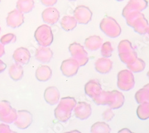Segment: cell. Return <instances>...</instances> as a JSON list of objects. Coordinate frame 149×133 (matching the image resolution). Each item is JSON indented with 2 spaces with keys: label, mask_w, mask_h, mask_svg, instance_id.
I'll use <instances>...</instances> for the list:
<instances>
[{
  "label": "cell",
  "mask_w": 149,
  "mask_h": 133,
  "mask_svg": "<svg viewBox=\"0 0 149 133\" xmlns=\"http://www.w3.org/2000/svg\"><path fill=\"white\" fill-rule=\"evenodd\" d=\"M9 125L5 124H0V133H9L12 132Z\"/></svg>",
  "instance_id": "obj_36"
},
{
  "label": "cell",
  "mask_w": 149,
  "mask_h": 133,
  "mask_svg": "<svg viewBox=\"0 0 149 133\" xmlns=\"http://www.w3.org/2000/svg\"><path fill=\"white\" fill-rule=\"evenodd\" d=\"M111 131L109 125L104 122H97L94 124L91 128V132L93 133H109Z\"/></svg>",
  "instance_id": "obj_30"
},
{
  "label": "cell",
  "mask_w": 149,
  "mask_h": 133,
  "mask_svg": "<svg viewBox=\"0 0 149 133\" xmlns=\"http://www.w3.org/2000/svg\"><path fill=\"white\" fill-rule=\"evenodd\" d=\"M113 51V48L110 42L107 41L104 43H103L101 47V53L103 57L106 58L111 57V55H112Z\"/></svg>",
  "instance_id": "obj_33"
},
{
  "label": "cell",
  "mask_w": 149,
  "mask_h": 133,
  "mask_svg": "<svg viewBox=\"0 0 149 133\" xmlns=\"http://www.w3.org/2000/svg\"><path fill=\"white\" fill-rule=\"evenodd\" d=\"M148 26V22L143 13H141L134 20L132 25V28H134V30L140 35L146 34Z\"/></svg>",
  "instance_id": "obj_18"
},
{
  "label": "cell",
  "mask_w": 149,
  "mask_h": 133,
  "mask_svg": "<svg viewBox=\"0 0 149 133\" xmlns=\"http://www.w3.org/2000/svg\"><path fill=\"white\" fill-rule=\"evenodd\" d=\"M33 116L26 110H20L17 112V118L14 122L15 125L20 130L28 128L32 123Z\"/></svg>",
  "instance_id": "obj_9"
},
{
  "label": "cell",
  "mask_w": 149,
  "mask_h": 133,
  "mask_svg": "<svg viewBox=\"0 0 149 133\" xmlns=\"http://www.w3.org/2000/svg\"><path fill=\"white\" fill-rule=\"evenodd\" d=\"M69 1H76V0H69Z\"/></svg>",
  "instance_id": "obj_44"
},
{
  "label": "cell",
  "mask_w": 149,
  "mask_h": 133,
  "mask_svg": "<svg viewBox=\"0 0 149 133\" xmlns=\"http://www.w3.org/2000/svg\"><path fill=\"white\" fill-rule=\"evenodd\" d=\"M113 63L109 58L102 57L98 58L95 63V69L98 73L106 74L109 73L112 68Z\"/></svg>",
  "instance_id": "obj_19"
},
{
  "label": "cell",
  "mask_w": 149,
  "mask_h": 133,
  "mask_svg": "<svg viewBox=\"0 0 149 133\" xmlns=\"http://www.w3.org/2000/svg\"><path fill=\"white\" fill-rule=\"evenodd\" d=\"M80 66L77 60L73 58L64 60L62 62L60 70L65 77H72L77 75Z\"/></svg>",
  "instance_id": "obj_8"
},
{
  "label": "cell",
  "mask_w": 149,
  "mask_h": 133,
  "mask_svg": "<svg viewBox=\"0 0 149 133\" xmlns=\"http://www.w3.org/2000/svg\"><path fill=\"white\" fill-rule=\"evenodd\" d=\"M147 33H148V36H149V26H148V29H147Z\"/></svg>",
  "instance_id": "obj_41"
},
{
  "label": "cell",
  "mask_w": 149,
  "mask_h": 133,
  "mask_svg": "<svg viewBox=\"0 0 149 133\" xmlns=\"http://www.w3.org/2000/svg\"><path fill=\"white\" fill-rule=\"evenodd\" d=\"M136 114L138 117L141 120H146L149 118V102H145L140 104L137 109Z\"/></svg>",
  "instance_id": "obj_29"
},
{
  "label": "cell",
  "mask_w": 149,
  "mask_h": 133,
  "mask_svg": "<svg viewBox=\"0 0 149 133\" xmlns=\"http://www.w3.org/2000/svg\"><path fill=\"white\" fill-rule=\"evenodd\" d=\"M119 132H131V131L127 128H124V129H122L120 131H119Z\"/></svg>",
  "instance_id": "obj_40"
},
{
  "label": "cell",
  "mask_w": 149,
  "mask_h": 133,
  "mask_svg": "<svg viewBox=\"0 0 149 133\" xmlns=\"http://www.w3.org/2000/svg\"><path fill=\"white\" fill-rule=\"evenodd\" d=\"M1 26H0V33H1Z\"/></svg>",
  "instance_id": "obj_45"
},
{
  "label": "cell",
  "mask_w": 149,
  "mask_h": 133,
  "mask_svg": "<svg viewBox=\"0 0 149 133\" xmlns=\"http://www.w3.org/2000/svg\"><path fill=\"white\" fill-rule=\"evenodd\" d=\"M74 113L77 118L85 120L91 116L92 109L90 104L84 102H79L77 103L74 108Z\"/></svg>",
  "instance_id": "obj_12"
},
{
  "label": "cell",
  "mask_w": 149,
  "mask_h": 133,
  "mask_svg": "<svg viewBox=\"0 0 149 133\" xmlns=\"http://www.w3.org/2000/svg\"><path fill=\"white\" fill-rule=\"evenodd\" d=\"M69 50L73 58L77 60L80 66H84L88 62V53L79 43L73 42L69 47Z\"/></svg>",
  "instance_id": "obj_6"
},
{
  "label": "cell",
  "mask_w": 149,
  "mask_h": 133,
  "mask_svg": "<svg viewBox=\"0 0 149 133\" xmlns=\"http://www.w3.org/2000/svg\"><path fill=\"white\" fill-rule=\"evenodd\" d=\"M23 72V68L22 65L17 63L12 65L8 70V74L10 78L15 81H19L22 78Z\"/></svg>",
  "instance_id": "obj_23"
},
{
  "label": "cell",
  "mask_w": 149,
  "mask_h": 133,
  "mask_svg": "<svg viewBox=\"0 0 149 133\" xmlns=\"http://www.w3.org/2000/svg\"><path fill=\"white\" fill-rule=\"evenodd\" d=\"M17 118V111L7 100L0 102V120L7 124L13 123Z\"/></svg>",
  "instance_id": "obj_5"
},
{
  "label": "cell",
  "mask_w": 149,
  "mask_h": 133,
  "mask_svg": "<svg viewBox=\"0 0 149 133\" xmlns=\"http://www.w3.org/2000/svg\"><path fill=\"white\" fill-rule=\"evenodd\" d=\"M116 1H122L123 0H116Z\"/></svg>",
  "instance_id": "obj_43"
},
{
  "label": "cell",
  "mask_w": 149,
  "mask_h": 133,
  "mask_svg": "<svg viewBox=\"0 0 149 133\" xmlns=\"http://www.w3.org/2000/svg\"><path fill=\"white\" fill-rule=\"evenodd\" d=\"M58 0H41V3L47 7H51L54 6Z\"/></svg>",
  "instance_id": "obj_37"
},
{
  "label": "cell",
  "mask_w": 149,
  "mask_h": 133,
  "mask_svg": "<svg viewBox=\"0 0 149 133\" xmlns=\"http://www.w3.org/2000/svg\"><path fill=\"white\" fill-rule=\"evenodd\" d=\"M118 48L119 53H127L134 50L132 46L131 42L127 40L121 41L118 45Z\"/></svg>",
  "instance_id": "obj_32"
},
{
  "label": "cell",
  "mask_w": 149,
  "mask_h": 133,
  "mask_svg": "<svg viewBox=\"0 0 149 133\" xmlns=\"http://www.w3.org/2000/svg\"><path fill=\"white\" fill-rule=\"evenodd\" d=\"M60 94L58 90L54 86L47 88L44 93V97L45 102L50 105H55L59 102Z\"/></svg>",
  "instance_id": "obj_16"
},
{
  "label": "cell",
  "mask_w": 149,
  "mask_h": 133,
  "mask_svg": "<svg viewBox=\"0 0 149 133\" xmlns=\"http://www.w3.org/2000/svg\"><path fill=\"white\" fill-rule=\"evenodd\" d=\"M128 68L134 73H139L144 70L146 67L144 61L140 58H136L132 62L127 64Z\"/></svg>",
  "instance_id": "obj_28"
},
{
  "label": "cell",
  "mask_w": 149,
  "mask_h": 133,
  "mask_svg": "<svg viewBox=\"0 0 149 133\" xmlns=\"http://www.w3.org/2000/svg\"><path fill=\"white\" fill-rule=\"evenodd\" d=\"M97 105H109L111 101V91H102L100 94L93 98Z\"/></svg>",
  "instance_id": "obj_26"
},
{
  "label": "cell",
  "mask_w": 149,
  "mask_h": 133,
  "mask_svg": "<svg viewBox=\"0 0 149 133\" xmlns=\"http://www.w3.org/2000/svg\"><path fill=\"white\" fill-rule=\"evenodd\" d=\"M16 41V35L13 33H8L4 35L1 38L0 40V42L3 45H7L11 43L15 42Z\"/></svg>",
  "instance_id": "obj_34"
},
{
  "label": "cell",
  "mask_w": 149,
  "mask_h": 133,
  "mask_svg": "<svg viewBox=\"0 0 149 133\" xmlns=\"http://www.w3.org/2000/svg\"><path fill=\"white\" fill-rule=\"evenodd\" d=\"M124 102H125V97L122 93L117 90L111 91V101L109 105L111 109H118L123 106Z\"/></svg>",
  "instance_id": "obj_20"
},
{
  "label": "cell",
  "mask_w": 149,
  "mask_h": 133,
  "mask_svg": "<svg viewBox=\"0 0 149 133\" xmlns=\"http://www.w3.org/2000/svg\"><path fill=\"white\" fill-rule=\"evenodd\" d=\"M147 77H148V79H149V70L148 71V72H147Z\"/></svg>",
  "instance_id": "obj_42"
},
{
  "label": "cell",
  "mask_w": 149,
  "mask_h": 133,
  "mask_svg": "<svg viewBox=\"0 0 149 133\" xmlns=\"http://www.w3.org/2000/svg\"><path fill=\"white\" fill-rule=\"evenodd\" d=\"M118 87L124 91L132 89L135 85L134 76L130 70H122L118 74Z\"/></svg>",
  "instance_id": "obj_4"
},
{
  "label": "cell",
  "mask_w": 149,
  "mask_h": 133,
  "mask_svg": "<svg viewBox=\"0 0 149 133\" xmlns=\"http://www.w3.org/2000/svg\"><path fill=\"white\" fill-rule=\"evenodd\" d=\"M61 26L66 31L73 30L77 26L78 22L74 16H65L61 20Z\"/></svg>",
  "instance_id": "obj_24"
},
{
  "label": "cell",
  "mask_w": 149,
  "mask_h": 133,
  "mask_svg": "<svg viewBox=\"0 0 149 133\" xmlns=\"http://www.w3.org/2000/svg\"><path fill=\"white\" fill-rule=\"evenodd\" d=\"M73 15L78 23L86 25L91 20L93 13L89 7L81 5L75 8L73 11Z\"/></svg>",
  "instance_id": "obj_7"
},
{
  "label": "cell",
  "mask_w": 149,
  "mask_h": 133,
  "mask_svg": "<svg viewBox=\"0 0 149 133\" xmlns=\"http://www.w3.org/2000/svg\"><path fill=\"white\" fill-rule=\"evenodd\" d=\"M24 15L17 9L10 11L6 18V23L8 26L16 28L20 26L24 23Z\"/></svg>",
  "instance_id": "obj_11"
},
{
  "label": "cell",
  "mask_w": 149,
  "mask_h": 133,
  "mask_svg": "<svg viewBox=\"0 0 149 133\" xmlns=\"http://www.w3.org/2000/svg\"><path fill=\"white\" fill-rule=\"evenodd\" d=\"M77 104L73 97H66L62 98L54 110L56 118L60 122H66L71 117L72 111Z\"/></svg>",
  "instance_id": "obj_1"
},
{
  "label": "cell",
  "mask_w": 149,
  "mask_h": 133,
  "mask_svg": "<svg viewBox=\"0 0 149 133\" xmlns=\"http://www.w3.org/2000/svg\"><path fill=\"white\" fill-rule=\"evenodd\" d=\"M85 46L91 51H95L100 48L103 44V39L98 35H92L85 41Z\"/></svg>",
  "instance_id": "obj_22"
},
{
  "label": "cell",
  "mask_w": 149,
  "mask_h": 133,
  "mask_svg": "<svg viewBox=\"0 0 149 133\" xmlns=\"http://www.w3.org/2000/svg\"><path fill=\"white\" fill-rule=\"evenodd\" d=\"M102 91L101 85L97 80H90L85 86V94L92 99L98 95Z\"/></svg>",
  "instance_id": "obj_17"
},
{
  "label": "cell",
  "mask_w": 149,
  "mask_h": 133,
  "mask_svg": "<svg viewBox=\"0 0 149 133\" xmlns=\"http://www.w3.org/2000/svg\"><path fill=\"white\" fill-rule=\"evenodd\" d=\"M31 53L29 50L24 47H19L14 52L13 58L15 62L20 65H26L31 59Z\"/></svg>",
  "instance_id": "obj_13"
},
{
  "label": "cell",
  "mask_w": 149,
  "mask_h": 133,
  "mask_svg": "<svg viewBox=\"0 0 149 133\" xmlns=\"http://www.w3.org/2000/svg\"><path fill=\"white\" fill-rule=\"evenodd\" d=\"M5 54V49L4 45L0 42V57H1Z\"/></svg>",
  "instance_id": "obj_39"
},
{
  "label": "cell",
  "mask_w": 149,
  "mask_h": 133,
  "mask_svg": "<svg viewBox=\"0 0 149 133\" xmlns=\"http://www.w3.org/2000/svg\"><path fill=\"white\" fill-rule=\"evenodd\" d=\"M35 58L41 63H47L51 61L53 56L52 50L48 47L41 46L35 52Z\"/></svg>",
  "instance_id": "obj_15"
},
{
  "label": "cell",
  "mask_w": 149,
  "mask_h": 133,
  "mask_svg": "<svg viewBox=\"0 0 149 133\" xmlns=\"http://www.w3.org/2000/svg\"><path fill=\"white\" fill-rule=\"evenodd\" d=\"M34 0H18L16 3L17 9L22 13H28L34 8Z\"/></svg>",
  "instance_id": "obj_25"
},
{
  "label": "cell",
  "mask_w": 149,
  "mask_h": 133,
  "mask_svg": "<svg viewBox=\"0 0 149 133\" xmlns=\"http://www.w3.org/2000/svg\"><path fill=\"white\" fill-rule=\"evenodd\" d=\"M0 2H1V0H0Z\"/></svg>",
  "instance_id": "obj_46"
},
{
  "label": "cell",
  "mask_w": 149,
  "mask_h": 133,
  "mask_svg": "<svg viewBox=\"0 0 149 133\" xmlns=\"http://www.w3.org/2000/svg\"><path fill=\"white\" fill-rule=\"evenodd\" d=\"M34 37L41 46H49L53 41V33L52 28L47 25H41L36 29Z\"/></svg>",
  "instance_id": "obj_3"
},
{
  "label": "cell",
  "mask_w": 149,
  "mask_h": 133,
  "mask_svg": "<svg viewBox=\"0 0 149 133\" xmlns=\"http://www.w3.org/2000/svg\"><path fill=\"white\" fill-rule=\"evenodd\" d=\"M135 99L139 104L149 102V84H146L135 93Z\"/></svg>",
  "instance_id": "obj_27"
},
{
  "label": "cell",
  "mask_w": 149,
  "mask_h": 133,
  "mask_svg": "<svg viewBox=\"0 0 149 133\" xmlns=\"http://www.w3.org/2000/svg\"><path fill=\"white\" fill-rule=\"evenodd\" d=\"M148 6L147 0H130L123 8L122 16L126 17L130 13L132 12H141L145 10Z\"/></svg>",
  "instance_id": "obj_10"
},
{
  "label": "cell",
  "mask_w": 149,
  "mask_h": 133,
  "mask_svg": "<svg viewBox=\"0 0 149 133\" xmlns=\"http://www.w3.org/2000/svg\"><path fill=\"white\" fill-rule=\"evenodd\" d=\"M7 68V65L3 62L1 60H0V73H2Z\"/></svg>",
  "instance_id": "obj_38"
},
{
  "label": "cell",
  "mask_w": 149,
  "mask_h": 133,
  "mask_svg": "<svg viewBox=\"0 0 149 133\" xmlns=\"http://www.w3.org/2000/svg\"><path fill=\"white\" fill-rule=\"evenodd\" d=\"M42 18L48 25H54L60 19V13L54 7H48L42 11Z\"/></svg>",
  "instance_id": "obj_14"
},
{
  "label": "cell",
  "mask_w": 149,
  "mask_h": 133,
  "mask_svg": "<svg viewBox=\"0 0 149 133\" xmlns=\"http://www.w3.org/2000/svg\"><path fill=\"white\" fill-rule=\"evenodd\" d=\"M119 56L121 61L127 65L132 62L137 58V54L134 50L127 53H119Z\"/></svg>",
  "instance_id": "obj_31"
},
{
  "label": "cell",
  "mask_w": 149,
  "mask_h": 133,
  "mask_svg": "<svg viewBox=\"0 0 149 133\" xmlns=\"http://www.w3.org/2000/svg\"><path fill=\"white\" fill-rule=\"evenodd\" d=\"M100 29L110 38H117L121 33V28L113 17L106 16L100 23Z\"/></svg>",
  "instance_id": "obj_2"
},
{
  "label": "cell",
  "mask_w": 149,
  "mask_h": 133,
  "mask_svg": "<svg viewBox=\"0 0 149 133\" xmlns=\"http://www.w3.org/2000/svg\"><path fill=\"white\" fill-rule=\"evenodd\" d=\"M102 116H103V119L107 120V121H109V120H111L115 116V114L112 111H111L110 108V109H108L104 111L103 113Z\"/></svg>",
  "instance_id": "obj_35"
},
{
  "label": "cell",
  "mask_w": 149,
  "mask_h": 133,
  "mask_svg": "<svg viewBox=\"0 0 149 133\" xmlns=\"http://www.w3.org/2000/svg\"><path fill=\"white\" fill-rule=\"evenodd\" d=\"M35 77L40 82H46L52 78V70L47 65H41L36 70Z\"/></svg>",
  "instance_id": "obj_21"
}]
</instances>
